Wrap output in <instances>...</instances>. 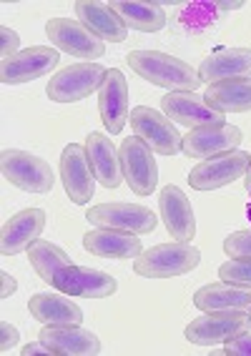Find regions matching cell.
<instances>
[{
    "instance_id": "6da1fadb",
    "label": "cell",
    "mask_w": 251,
    "mask_h": 356,
    "mask_svg": "<svg viewBox=\"0 0 251 356\" xmlns=\"http://www.w3.org/2000/svg\"><path fill=\"white\" fill-rule=\"evenodd\" d=\"M126 63L138 78L161 86L168 93H176V90L196 93V88L201 86L199 70L191 68L186 60L161 51H131L126 56Z\"/></svg>"
},
{
    "instance_id": "7a4b0ae2",
    "label": "cell",
    "mask_w": 251,
    "mask_h": 356,
    "mask_svg": "<svg viewBox=\"0 0 251 356\" xmlns=\"http://www.w3.org/2000/svg\"><path fill=\"white\" fill-rule=\"evenodd\" d=\"M201 264V251L191 243L174 241L143 251L133 261V271L143 279H174V276L191 274Z\"/></svg>"
},
{
    "instance_id": "3957f363",
    "label": "cell",
    "mask_w": 251,
    "mask_h": 356,
    "mask_svg": "<svg viewBox=\"0 0 251 356\" xmlns=\"http://www.w3.org/2000/svg\"><path fill=\"white\" fill-rule=\"evenodd\" d=\"M0 168H3V178L20 191L51 193L53 184H56L48 161H43L35 153L18 151V148H6L0 153Z\"/></svg>"
},
{
    "instance_id": "277c9868",
    "label": "cell",
    "mask_w": 251,
    "mask_h": 356,
    "mask_svg": "<svg viewBox=\"0 0 251 356\" xmlns=\"http://www.w3.org/2000/svg\"><path fill=\"white\" fill-rule=\"evenodd\" d=\"M108 68L101 63H76L68 68L58 70L56 76L48 81V98L56 103H76L88 98L93 90L101 88Z\"/></svg>"
},
{
    "instance_id": "5b68a950",
    "label": "cell",
    "mask_w": 251,
    "mask_h": 356,
    "mask_svg": "<svg viewBox=\"0 0 251 356\" xmlns=\"http://www.w3.org/2000/svg\"><path fill=\"white\" fill-rule=\"evenodd\" d=\"M118 156H121L123 181L129 184L131 191L136 196H151V191L159 184V165H156L154 151L148 148L146 140L138 136L123 138Z\"/></svg>"
},
{
    "instance_id": "8992f818",
    "label": "cell",
    "mask_w": 251,
    "mask_h": 356,
    "mask_svg": "<svg viewBox=\"0 0 251 356\" xmlns=\"http://www.w3.org/2000/svg\"><path fill=\"white\" fill-rule=\"evenodd\" d=\"M249 163L251 153L246 151L221 153V156H213V159H207L199 165H193L191 173H188V184L196 191H216V188L234 184L236 178L246 176Z\"/></svg>"
},
{
    "instance_id": "52a82bcc",
    "label": "cell",
    "mask_w": 251,
    "mask_h": 356,
    "mask_svg": "<svg viewBox=\"0 0 251 356\" xmlns=\"http://www.w3.org/2000/svg\"><path fill=\"white\" fill-rule=\"evenodd\" d=\"M45 33L56 48L71 53L73 58H83V63H96V58L106 56V43L88 31L83 23L71 18L48 20Z\"/></svg>"
},
{
    "instance_id": "ba28073f",
    "label": "cell",
    "mask_w": 251,
    "mask_h": 356,
    "mask_svg": "<svg viewBox=\"0 0 251 356\" xmlns=\"http://www.w3.org/2000/svg\"><path fill=\"white\" fill-rule=\"evenodd\" d=\"M93 226L98 229H116V231H129L136 236H146L156 229V216L151 213V209L141 204H98L93 209H88L86 213Z\"/></svg>"
},
{
    "instance_id": "9c48e42d",
    "label": "cell",
    "mask_w": 251,
    "mask_h": 356,
    "mask_svg": "<svg viewBox=\"0 0 251 356\" xmlns=\"http://www.w3.org/2000/svg\"><path fill=\"white\" fill-rule=\"evenodd\" d=\"M131 128L138 138H143L148 143V148L161 156H176L181 151L184 136L176 131V126L168 121L166 115L159 111L148 108V106H136L129 115Z\"/></svg>"
},
{
    "instance_id": "30bf717a",
    "label": "cell",
    "mask_w": 251,
    "mask_h": 356,
    "mask_svg": "<svg viewBox=\"0 0 251 356\" xmlns=\"http://www.w3.org/2000/svg\"><path fill=\"white\" fill-rule=\"evenodd\" d=\"M244 134L241 128L232 126V123H213V126H201L191 128L184 136L181 151L186 153L188 159H213L221 153H232L241 146Z\"/></svg>"
},
{
    "instance_id": "8fae6325",
    "label": "cell",
    "mask_w": 251,
    "mask_h": 356,
    "mask_svg": "<svg viewBox=\"0 0 251 356\" xmlns=\"http://www.w3.org/2000/svg\"><path fill=\"white\" fill-rule=\"evenodd\" d=\"M249 326L251 316L244 312H209L204 316L193 318L184 334L196 346H213V343H226Z\"/></svg>"
},
{
    "instance_id": "7c38bea8",
    "label": "cell",
    "mask_w": 251,
    "mask_h": 356,
    "mask_svg": "<svg viewBox=\"0 0 251 356\" xmlns=\"http://www.w3.org/2000/svg\"><path fill=\"white\" fill-rule=\"evenodd\" d=\"M60 178L63 188L76 206H86L96 193V176L88 163V153L81 143H68L60 153Z\"/></svg>"
},
{
    "instance_id": "4fadbf2b",
    "label": "cell",
    "mask_w": 251,
    "mask_h": 356,
    "mask_svg": "<svg viewBox=\"0 0 251 356\" xmlns=\"http://www.w3.org/2000/svg\"><path fill=\"white\" fill-rule=\"evenodd\" d=\"M58 51H53L51 45H33V48H26L18 56L8 58V60L0 63V81L6 83V86L31 83L35 78L48 76L58 65Z\"/></svg>"
},
{
    "instance_id": "5bb4252c",
    "label": "cell",
    "mask_w": 251,
    "mask_h": 356,
    "mask_svg": "<svg viewBox=\"0 0 251 356\" xmlns=\"http://www.w3.org/2000/svg\"><path fill=\"white\" fill-rule=\"evenodd\" d=\"M51 286H56L58 291L68 293V296H86V299H106L111 293H116L118 281L106 271L88 266H63L56 274Z\"/></svg>"
},
{
    "instance_id": "9a60e30c",
    "label": "cell",
    "mask_w": 251,
    "mask_h": 356,
    "mask_svg": "<svg viewBox=\"0 0 251 356\" xmlns=\"http://www.w3.org/2000/svg\"><path fill=\"white\" fill-rule=\"evenodd\" d=\"M161 111L168 121L179 123L184 128H201V126H213V123H224V113L213 111L204 96L199 93H188V90H176V93H166L161 98Z\"/></svg>"
},
{
    "instance_id": "2e32d148",
    "label": "cell",
    "mask_w": 251,
    "mask_h": 356,
    "mask_svg": "<svg viewBox=\"0 0 251 356\" xmlns=\"http://www.w3.org/2000/svg\"><path fill=\"white\" fill-rule=\"evenodd\" d=\"M98 113L111 136H118L129 121V83L118 68H108L98 88Z\"/></svg>"
},
{
    "instance_id": "e0dca14e",
    "label": "cell",
    "mask_w": 251,
    "mask_h": 356,
    "mask_svg": "<svg viewBox=\"0 0 251 356\" xmlns=\"http://www.w3.org/2000/svg\"><path fill=\"white\" fill-rule=\"evenodd\" d=\"M40 341L53 351V356H96L101 354V339L81 324L48 326L38 334Z\"/></svg>"
},
{
    "instance_id": "ac0fdd59",
    "label": "cell",
    "mask_w": 251,
    "mask_h": 356,
    "mask_svg": "<svg viewBox=\"0 0 251 356\" xmlns=\"http://www.w3.org/2000/svg\"><path fill=\"white\" fill-rule=\"evenodd\" d=\"M45 229V211L43 209H26L18 211L3 223L0 231V254L15 256L20 251H28L33 241H38Z\"/></svg>"
},
{
    "instance_id": "d6986e66",
    "label": "cell",
    "mask_w": 251,
    "mask_h": 356,
    "mask_svg": "<svg viewBox=\"0 0 251 356\" xmlns=\"http://www.w3.org/2000/svg\"><path fill=\"white\" fill-rule=\"evenodd\" d=\"M159 211H161L163 226L174 241L188 243L196 236V218H193L191 201L179 186H163L159 196Z\"/></svg>"
},
{
    "instance_id": "ffe728a7",
    "label": "cell",
    "mask_w": 251,
    "mask_h": 356,
    "mask_svg": "<svg viewBox=\"0 0 251 356\" xmlns=\"http://www.w3.org/2000/svg\"><path fill=\"white\" fill-rule=\"evenodd\" d=\"M86 153H88V163L93 168V176L104 188H118L123 184V168H121V156L116 153L113 140L108 138L101 131H93V134L86 138Z\"/></svg>"
},
{
    "instance_id": "44dd1931",
    "label": "cell",
    "mask_w": 251,
    "mask_h": 356,
    "mask_svg": "<svg viewBox=\"0 0 251 356\" xmlns=\"http://www.w3.org/2000/svg\"><path fill=\"white\" fill-rule=\"evenodd\" d=\"M193 306L199 312H244L251 314V286H238L229 281L207 284L193 293Z\"/></svg>"
},
{
    "instance_id": "7402d4cb",
    "label": "cell",
    "mask_w": 251,
    "mask_h": 356,
    "mask_svg": "<svg viewBox=\"0 0 251 356\" xmlns=\"http://www.w3.org/2000/svg\"><path fill=\"white\" fill-rule=\"evenodd\" d=\"M83 248L88 254L98 256V259H138L141 251V238L129 231H116V229H96L88 231L83 236Z\"/></svg>"
},
{
    "instance_id": "603a6c76",
    "label": "cell",
    "mask_w": 251,
    "mask_h": 356,
    "mask_svg": "<svg viewBox=\"0 0 251 356\" xmlns=\"http://www.w3.org/2000/svg\"><path fill=\"white\" fill-rule=\"evenodd\" d=\"M201 83H221L232 78H251V51L249 48H221L213 51L199 65Z\"/></svg>"
},
{
    "instance_id": "cb8c5ba5",
    "label": "cell",
    "mask_w": 251,
    "mask_h": 356,
    "mask_svg": "<svg viewBox=\"0 0 251 356\" xmlns=\"http://www.w3.org/2000/svg\"><path fill=\"white\" fill-rule=\"evenodd\" d=\"M28 312L35 321L48 326H65V324H81L83 321V309L76 301L68 299V293H51L40 291L33 293L28 301Z\"/></svg>"
},
{
    "instance_id": "d4e9b609",
    "label": "cell",
    "mask_w": 251,
    "mask_h": 356,
    "mask_svg": "<svg viewBox=\"0 0 251 356\" xmlns=\"http://www.w3.org/2000/svg\"><path fill=\"white\" fill-rule=\"evenodd\" d=\"M76 18L83 23L93 35L111 43H123L129 38V28L123 26V20L111 10L108 3H98V0H78L76 3Z\"/></svg>"
},
{
    "instance_id": "484cf974",
    "label": "cell",
    "mask_w": 251,
    "mask_h": 356,
    "mask_svg": "<svg viewBox=\"0 0 251 356\" xmlns=\"http://www.w3.org/2000/svg\"><path fill=\"white\" fill-rule=\"evenodd\" d=\"M111 10L123 20V26L141 33H159L166 28V13L161 3L154 0H113Z\"/></svg>"
},
{
    "instance_id": "4316f807",
    "label": "cell",
    "mask_w": 251,
    "mask_h": 356,
    "mask_svg": "<svg viewBox=\"0 0 251 356\" xmlns=\"http://www.w3.org/2000/svg\"><path fill=\"white\" fill-rule=\"evenodd\" d=\"M204 101L219 113H246L251 111V78L211 83L204 93Z\"/></svg>"
},
{
    "instance_id": "83f0119b",
    "label": "cell",
    "mask_w": 251,
    "mask_h": 356,
    "mask_svg": "<svg viewBox=\"0 0 251 356\" xmlns=\"http://www.w3.org/2000/svg\"><path fill=\"white\" fill-rule=\"evenodd\" d=\"M28 259H31V266L35 268V274L45 284H53V279H56V274H58L60 268L71 264V259H68V254H65L63 248L51 241H43V238H38V241H33L28 246Z\"/></svg>"
},
{
    "instance_id": "f1b7e54d",
    "label": "cell",
    "mask_w": 251,
    "mask_h": 356,
    "mask_svg": "<svg viewBox=\"0 0 251 356\" xmlns=\"http://www.w3.org/2000/svg\"><path fill=\"white\" fill-rule=\"evenodd\" d=\"M219 279L238 286H251V259H229L219 266Z\"/></svg>"
},
{
    "instance_id": "f546056e",
    "label": "cell",
    "mask_w": 251,
    "mask_h": 356,
    "mask_svg": "<svg viewBox=\"0 0 251 356\" xmlns=\"http://www.w3.org/2000/svg\"><path fill=\"white\" fill-rule=\"evenodd\" d=\"M224 251L229 259H251V231H234L226 236Z\"/></svg>"
},
{
    "instance_id": "4dcf8cb0",
    "label": "cell",
    "mask_w": 251,
    "mask_h": 356,
    "mask_svg": "<svg viewBox=\"0 0 251 356\" xmlns=\"http://www.w3.org/2000/svg\"><path fill=\"white\" fill-rule=\"evenodd\" d=\"M224 354L229 356H251V331H241L234 339H229L224 346Z\"/></svg>"
},
{
    "instance_id": "1f68e13d",
    "label": "cell",
    "mask_w": 251,
    "mask_h": 356,
    "mask_svg": "<svg viewBox=\"0 0 251 356\" xmlns=\"http://www.w3.org/2000/svg\"><path fill=\"white\" fill-rule=\"evenodd\" d=\"M0 40H3V60H8V58L18 56V48H20V35L15 31H10L8 26L0 28Z\"/></svg>"
},
{
    "instance_id": "d6a6232c",
    "label": "cell",
    "mask_w": 251,
    "mask_h": 356,
    "mask_svg": "<svg viewBox=\"0 0 251 356\" xmlns=\"http://www.w3.org/2000/svg\"><path fill=\"white\" fill-rule=\"evenodd\" d=\"M18 339H20V334L13 324H8V321L0 324V351H3V354H8V351L13 349L15 343H18Z\"/></svg>"
},
{
    "instance_id": "836d02e7",
    "label": "cell",
    "mask_w": 251,
    "mask_h": 356,
    "mask_svg": "<svg viewBox=\"0 0 251 356\" xmlns=\"http://www.w3.org/2000/svg\"><path fill=\"white\" fill-rule=\"evenodd\" d=\"M0 281H3V291H0V296L3 299H8V296H13L15 289H18V284H15V279L8 271H0Z\"/></svg>"
},
{
    "instance_id": "e575fe53",
    "label": "cell",
    "mask_w": 251,
    "mask_h": 356,
    "mask_svg": "<svg viewBox=\"0 0 251 356\" xmlns=\"http://www.w3.org/2000/svg\"><path fill=\"white\" fill-rule=\"evenodd\" d=\"M20 354L23 356H33V354H51L53 356V351L48 349V346H45L43 341H33V343H26V346H23V351H20Z\"/></svg>"
},
{
    "instance_id": "d590c367",
    "label": "cell",
    "mask_w": 251,
    "mask_h": 356,
    "mask_svg": "<svg viewBox=\"0 0 251 356\" xmlns=\"http://www.w3.org/2000/svg\"><path fill=\"white\" fill-rule=\"evenodd\" d=\"M238 8H244L241 0H234V3H213V10H219V13H226V10H238Z\"/></svg>"
},
{
    "instance_id": "8d00e7d4",
    "label": "cell",
    "mask_w": 251,
    "mask_h": 356,
    "mask_svg": "<svg viewBox=\"0 0 251 356\" xmlns=\"http://www.w3.org/2000/svg\"><path fill=\"white\" fill-rule=\"evenodd\" d=\"M244 186H246V191L251 193V163H249V171H246V178H244Z\"/></svg>"
},
{
    "instance_id": "74e56055",
    "label": "cell",
    "mask_w": 251,
    "mask_h": 356,
    "mask_svg": "<svg viewBox=\"0 0 251 356\" xmlns=\"http://www.w3.org/2000/svg\"><path fill=\"white\" fill-rule=\"evenodd\" d=\"M246 216H249V221H251V201H249V206H246Z\"/></svg>"
},
{
    "instance_id": "f35d334b",
    "label": "cell",
    "mask_w": 251,
    "mask_h": 356,
    "mask_svg": "<svg viewBox=\"0 0 251 356\" xmlns=\"http://www.w3.org/2000/svg\"><path fill=\"white\" fill-rule=\"evenodd\" d=\"M249 316H251V314H249Z\"/></svg>"
}]
</instances>
